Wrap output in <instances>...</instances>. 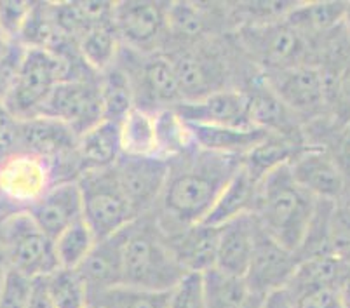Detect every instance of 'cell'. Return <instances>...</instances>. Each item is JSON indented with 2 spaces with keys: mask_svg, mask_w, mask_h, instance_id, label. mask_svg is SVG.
<instances>
[{
  "mask_svg": "<svg viewBox=\"0 0 350 308\" xmlns=\"http://www.w3.org/2000/svg\"><path fill=\"white\" fill-rule=\"evenodd\" d=\"M204 279L206 308H262L265 296L250 288L244 277L224 274L213 268Z\"/></svg>",
  "mask_w": 350,
  "mask_h": 308,
  "instance_id": "29",
  "label": "cell"
},
{
  "mask_svg": "<svg viewBox=\"0 0 350 308\" xmlns=\"http://www.w3.org/2000/svg\"><path fill=\"white\" fill-rule=\"evenodd\" d=\"M234 39L247 61L263 75L316 59V46L288 20L239 28Z\"/></svg>",
  "mask_w": 350,
  "mask_h": 308,
  "instance_id": "5",
  "label": "cell"
},
{
  "mask_svg": "<svg viewBox=\"0 0 350 308\" xmlns=\"http://www.w3.org/2000/svg\"><path fill=\"white\" fill-rule=\"evenodd\" d=\"M117 61L131 79L136 108L159 112L183 101L176 74L165 53L142 54L122 46Z\"/></svg>",
  "mask_w": 350,
  "mask_h": 308,
  "instance_id": "9",
  "label": "cell"
},
{
  "mask_svg": "<svg viewBox=\"0 0 350 308\" xmlns=\"http://www.w3.org/2000/svg\"><path fill=\"white\" fill-rule=\"evenodd\" d=\"M316 206V197L298 185L288 164L260 180L254 216L270 237L298 253Z\"/></svg>",
  "mask_w": 350,
  "mask_h": 308,
  "instance_id": "2",
  "label": "cell"
},
{
  "mask_svg": "<svg viewBox=\"0 0 350 308\" xmlns=\"http://www.w3.org/2000/svg\"><path fill=\"white\" fill-rule=\"evenodd\" d=\"M21 120L8 108L5 101L0 98V155L16 150Z\"/></svg>",
  "mask_w": 350,
  "mask_h": 308,
  "instance_id": "42",
  "label": "cell"
},
{
  "mask_svg": "<svg viewBox=\"0 0 350 308\" xmlns=\"http://www.w3.org/2000/svg\"><path fill=\"white\" fill-rule=\"evenodd\" d=\"M241 89L250 101V117L253 126L272 135L305 138L304 124L282 103L262 72L251 75Z\"/></svg>",
  "mask_w": 350,
  "mask_h": 308,
  "instance_id": "18",
  "label": "cell"
},
{
  "mask_svg": "<svg viewBox=\"0 0 350 308\" xmlns=\"http://www.w3.org/2000/svg\"><path fill=\"white\" fill-rule=\"evenodd\" d=\"M185 275L154 212L139 216L126 228L122 285L170 293Z\"/></svg>",
  "mask_w": 350,
  "mask_h": 308,
  "instance_id": "3",
  "label": "cell"
},
{
  "mask_svg": "<svg viewBox=\"0 0 350 308\" xmlns=\"http://www.w3.org/2000/svg\"><path fill=\"white\" fill-rule=\"evenodd\" d=\"M343 30H345L347 39H349V42H350V2H349V8H347V12H345V20H343Z\"/></svg>",
  "mask_w": 350,
  "mask_h": 308,
  "instance_id": "48",
  "label": "cell"
},
{
  "mask_svg": "<svg viewBox=\"0 0 350 308\" xmlns=\"http://www.w3.org/2000/svg\"><path fill=\"white\" fill-rule=\"evenodd\" d=\"M88 308H100V307H96V305H89Z\"/></svg>",
  "mask_w": 350,
  "mask_h": 308,
  "instance_id": "50",
  "label": "cell"
},
{
  "mask_svg": "<svg viewBox=\"0 0 350 308\" xmlns=\"http://www.w3.org/2000/svg\"><path fill=\"white\" fill-rule=\"evenodd\" d=\"M349 2H298L286 20L304 33L317 49V44L343 27Z\"/></svg>",
  "mask_w": 350,
  "mask_h": 308,
  "instance_id": "28",
  "label": "cell"
},
{
  "mask_svg": "<svg viewBox=\"0 0 350 308\" xmlns=\"http://www.w3.org/2000/svg\"><path fill=\"white\" fill-rule=\"evenodd\" d=\"M44 281L54 308H88L91 305L89 289L77 270L58 268Z\"/></svg>",
  "mask_w": 350,
  "mask_h": 308,
  "instance_id": "35",
  "label": "cell"
},
{
  "mask_svg": "<svg viewBox=\"0 0 350 308\" xmlns=\"http://www.w3.org/2000/svg\"><path fill=\"white\" fill-rule=\"evenodd\" d=\"M33 2L27 0H2L0 2V30L11 42H18L21 30L30 16Z\"/></svg>",
  "mask_w": 350,
  "mask_h": 308,
  "instance_id": "41",
  "label": "cell"
},
{
  "mask_svg": "<svg viewBox=\"0 0 350 308\" xmlns=\"http://www.w3.org/2000/svg\"><path fill=\"white\" fill-rule=\"evenodd\" d=\"M96 235L84 220L66 228L58 239L54 240L59 268H79L96 246Z\"/></svg>",
  "mask_w": 350,
  "mask_h": 308,
  "instance_id": "36",
  "label": "cell"
},
{
  "mask_svg": "<svg viewBox=\"0 0 350 308\" xmlns=\"http://www.w3.org/2000/svg\"><path fill=\"white\" fill-rule=\"evenodd\" d=\"M33 221L56 240L66 228L84 220V204L77 181H62L30 209Z\"/></svg>",
  "mask_w": 350,
  "mask_h": 308,
  "instance_id": "20",
  "label": "cell"
},
{
  "mask_svg": "<svg viewBox=\"0 0 350 308\" xmlns=\"http://www.w3.org/2000/svg\"><path fill=\"white\" fill-rule=\"evenodd\" d=\"M298 263H300V258L295 251L288 249L273 237H270L258 223L253 258L244 277L253 291L267 296L273 291L286 289Z\"/></svg>",
  "mask_w": 350,
  "mask_h": 308,
  "instance_id": "15",
  "label": "cell"
},
{
  "mask_svg": "<svg viewBox=\"0 0 350 308\" xmlns=\"http://www.w3.org/2000/svg\"><path fill=\"white\" fill-rule=\"evenodd\" d=\"M265 79L282 103L300 119L304 128L321 120H329L327 81L319 65L304 63L265 75Z\"/></svg>",
  "mask_w": 350,
  "mask_h": 308,
  "instance_id": "10",
  "label": "cell"
},
{
  "mask_svg": "<svg viewBox=\"0 0 350 308\" xmlns=\"http://www.w3.org/2000/svg\"><path fill=\"white\" fill-rule=\"evenodd\" d=\"M39 115L59 120L72 128L75 135L82 136L105 120L100 75L91 79L62 81L40 108Z\"/></svg>",
  "mask_w": 350,
  "mask_h": 308,
  "instance_id": "13",
  "label": "cell"
},
{
  "mask_svg": "<svg viewBox=\"0 0 350 308\" xmlns=\"http://www.w3.org/2000/svg\"><path fill=\"white\" fill-rule=\"evenodd\" d=\"M171 2L122 0L113 8V28L120 44L142 54L162 53L167 40Z\"/></svg>",
  "mask_w": 350,
  "mask_h": 308,
  "instance_id": "11",
  "label": "cell"
},
{
  "mask_svg": "<svg viewBox=\"0 0 350 308\" xmlns=\"http://www.w3.org/2000/svg\"><path fill=\"white\" fill-rule=\"evenodd\" d=\"M12 44H14V42H11V40H9L8 37L4 35V31L0 30V59L4 58L5 54L9 53V49L12 47Z\"/></svg>",
  "mask_w": 350,
  "mask_h": 308,
  "instance_id": "47",
  "label": "cell"
},
{
  "mask_svg": "<svg viewBox=\"0 0 350 308\" xmlns=\"http://www.w3.org/2000/svg\"><path fill=\"white\" fill-rule=\"evenodd\" d=\"M28 308H54L53 301H51L49 293H47L46 281L42 279H35L33 289H31V296Z\"/></svg>",
  "mask_w": 350,
  "mask_h": 308,
  "instance_id": "44",
  "label": "cell"
},
{
  "mask_svg": "<svg viewBox=\"0 0 350 308\" xmlns=\"http://www.w3.org/2000/svg\"><path fill=\"white\" fill-rule=\"evenodd\" d=\"M82 58L96 74H103L119 58L122 44L113 23L101 25L85 31L77 42Z\"/></svg>",
  "mask_w": 350,
  "mask_h": 308,
  "instance_id": "34",
  "label": "cell"
},
{
  "mask_svg": "<svg viewBox=\"0 0 350 308\" xmlns=\"http://www.w3.org/2000/svg\"><path fill=\"white\" fill-rule=\"evenodd\" d=\"M170 164L167 183L154 212L164 232L202 223L241 169L243 158L196 148Z\"/></svg>",
  "mask_w": 350,
  "mask_h": 308,
  "instance_id": "1",
  "label": "cell"
},
{
  "mask_svg": "<svg viewBox=\"0 0 350 308\" xmlns=\"http://www.w3.org/2000/svg\"><path fill=\"white\" fill-rule=\"evenodd\" d=\"M77 141L79 136L66 124L39 115L21 120L16 150L28 152L56 162H66L77 167L75 160Z\"/></svg>",
  "mask_w": 350,
  "mask_h": 308,
  "instance_id": "19",
  "label": "cell"
},
{
  "mask_svg": "<svg viewBox=\"0 0 350 308\" xmlns=\"http://www.w3.org/2000/svg\"><path fill=\"white\" fill-rule=\"evenodd\" d=\"M234 31L228 2H171L164 51L218 39Z\"/></svg>",
  "mask_w": 350,
  "mask_h": 308,
  "instance_id": "12",
  "label": "cell"
},
{
  "mask_svg": "<svg viewBox=\"0 0 350 308\" xmlns=\"http://www.w3.org/2000/svg\"><path fill=\"white\" fill-rule=\"evenodd\" d=\"M293 301L297 308H342L338 289H321V291L295 298Z\"/></svg>",
  "mask_w": 350,
  "mask_h": 308,
  "instance_id": "43",
  "label": "cell"
},
{
  "mask_svg": "<svg viewBox=\"0 0 350 308\" xmlns=\"http://www.w3.org/2000/svg\"><path fill=\"white\" fill-rule=\"evenodd\" d=\"M170 167V160L157 155L126 154L120 155L113 166L117 180L138 218L155 212L167 183Z\"/></svg>",
  "mask_w": 350,
  "mask_h": 308,
  "instance_id": "14",
  "label": "cell"
},
{
  "mask_svg": "<svg viewBox=\"0 0 350 308\" xmlns=\"http://www.w3.org/2000/svg\"><path fill=\"white\" fill-rule=\"evenodd\" d=\"M331 253L350 266V206L336 202L329 225Z\"/></svg>",
  "mask_w": 350,
  "mask_h": 308,
  "instance_id": "39",
  "label": "cell"
},
{
  "mask_svg": "<svg viewBox=\"0 0 350 308\" xmlns=\"http://www.w3.org/2000/svg\"><path fill=\"white\" fill-rule=\"evenodd\" d=\"M187 124L250 128V101L243 89H224L196 101H181L173 108Z\"/></svg>",
  "mask_w": 350,
  "mask_h": 308,
  "instance_id": "17",
  "label": "cell"
},
{
  "mask_svg": "<svg viewBox=\"0 0 350 308\" xmlns=\"http://www.w3.org/2000/svg\"><path fill=\"white\" fill-rule=\"evenodd\" d=\"M35 279L12 268H5L0 281V308H28Z\"/></svg>",
  "mask_w": 350,
  "mask_h": 308,
  "instance_id": "38",
  "label": "cell"
},
{
  "mask_svg": "<svg viewBox=\"0 0 350 308\" xmlns=\"http://www.w3.org/2000/svg\"><path fill=\"white\" fill-rule=\"evenodd\" d=\"M126 228L117 232L112 237L98 240L88 258L81 263L79 268H75L88 285L91 298L124 284Z\"/></svg>",
  "mask_w": 350,
  "mask_h": 308,
  "instance_id": "21",
  "label": "cell"
},
{
  "mask_svg": "<svg viewBox=\"0 0 350 308\" xmlns=\"http://www.w3.org/2000/svg\"><path fill=\"white\" fill-rule=\"evenodd\" d=\"M307 145V138H295V136L270 132L260 145H256L243 158V166L260 181L273 169L291 164Z\"/></svg>",
  "mask_w": 350,
  "mask_h": 308,
  "instance_id": "30",
  "label": "cell"
},
{
  "mask_svg": "<svg viewBox=\"0 0 350 308\" xmlns=\"http://www.w3.org/2000/svg\"><path fill=\"white\" fill-rule=\"evenodd\" d=\"M258 186L260 181L250 173L244 166L235 173L230 183L225 186L219 199L209 214L206 216L202 223L211 225V227H224L230 221L243 218V216L254 214L258 199Z\"/></svg>",
  "mask_w": 350,
  "mask_h": 308,
  "instance_id": "26",
  "label": "cell"
},
{
  "mask_svg": "<svg viewBox=\"0 0 350 308\" xmlns=\"http://www.w3.org/2000/svg\"><path fill=\"white\" fill-rule=\"evenodd\" d=\"M120 145L122 154L126 155H157L155 112L133 108L120 122Z\"/></svg>",
  "mask_w": 350,
  "mask_h": 308,
  "instance_id": "32",
  "label": "cell"
},
{
  "mask_svg": "<svg viewBox=\"0 0 350 308\" xmlns=\"http://www.w3.org/2000/svg\"><path fill=\"white\" fill-rule=\"evenodd\" d=\"M293 178L317 201L340 202L347 195V180L335 157L323 145H307L289 164Z\"/></svg>",
  "mask_w": 350,
  "mask_h": 308,
  "instance_id": "16",
  "label": "cell"
},
{
  "mask_svg": "<svg viewBox=\"0 0 350 308\" xmlns=\"http://www.w3.org/2000/svg\"><path fill=\"white\" fill-rule=\"evenodd\" d=\"M258 220L254 214L243 216L219 227L215 268L234 277H246L256 244Z\"/></svg>",
  "mask_w": 350,
  "mask_h": 308,
  "instance_id": "23",
  "label": "cell"
},
{
  "mask_svg": "<svg viewBox=\"0 0 350 308\" xmlns=\"http://www.w3.org/2000/svg\"><path fill=\"white\" fill-rule=\"evenodd\" d=\"M157 124V155L167 160L187 155L199 148L193 141L190 126L181 119L173 108H164L155 112Z\"/></svg>",
  "mask_w": 350,
  "mask_h": 308,
  "instance_id": "33",
  "label": "cell"
},
{
  "mask_svg": "<svg viewBox=\"0 0 350 308\" xmlns=\"http://www.w3.org/2000/svg\"><path fill=\"white\" fill-rule=\"evenodd\" d=\"M170 293H155L131 285H117L91 298L100 308H167Z\"/></svg>",
  "mask_w": 350,
  "mask_h": 308,
  "instance_id": "37",
  "label": "cell"
},
{
  "mask_svg": "<svg viewBox=\"0 0 350 308\" xmlns=\"http://www.w3.org/2000/svg\"><path fill=\"white\" fill-rule=\"evenodd\" d=\"M189 126L193 141L200 150L241 158L246 157L270 135L269 131L256 126L250 128H224V126H200V124H189Z\"/></svg>",
  "mask_w": 350,
  "mask_h": 308,
  "instance_id": "25",
  "label": "cell"
},
{
  "mask_svg": "<svg viewBox=\"0 0 350 308\" xmlns=\"http://www.w3.org/2000/svg\"><path fill=\"white\" fill-rule=\"evenodd\" d=\"M122 155L120 145V124L101 120L94 128L79 136L75 148L79 176L93 171L112 169Z\"/></svg>",
  "mask_w": 350,
  "mask_h": 308,
  "instance_id": "24",
  "label": "cell"
},
{
  "mask_svg": "<svg viewBox=\"0 0 350 308\" xmlns=\"http://www.w3.org/2000/svg\"><path fill=\"white\" fill-rule=\"evenodd\" d=\"M0 247L8 268L30 279L47 277L59 268L54 240L35 223L30 212L0 220Z\"/></svg>",
  "mask_w": 350,
  "mask_h": 308,
  "instance_id": "6",
  "label": "cell"
},
{
  "mask_svg": "<svg viewBox=\"0 0 350 308\" xmlns=\"http://www.w3.org/2000/svg\"><path fill=\"white\" fill-rule=\"evenodd\" d=\"M174 258L187 274H200L215 268L219 228L196 223L174 232H164Z\"/></svg>",
  "mask_w": 350,
  "mask_h": 308,
  "instance_id": "22",
  "label": "cell"
},
{
  "mask_svg": "<svg viewBox=\"0 0 350 308\" xmlns=\"http://www.w3.org/2000/svg\"><path fill=\"white\" fill-rule=\"evenodd\" d=\"M167 308H206L204 279L200 274H187L170 291Z\"/></svg>",
  "mask_w": 350,
  "mask_h": 308,
  "instance_id": "40",
  "label": "cell"
},
{
  "mask_svg": "<svg viewBox=\"0 0 350 308\" xmlns=\"http://www.w3.org/2000/svg\"><path fill=\"white\" fill-rule=\"evenodd\" d=\"M262 308H297V307H295V301H293V298L289 296L288 291H286V289H279V291H273V293L267 294Z\"/></svg>",
  "mask_w": 350,
  "mask_h": 308,
  "instance_id": "45",
  "label": "cell"
},
{
  "mask_svg": "<svg viewBox=\"0 0 350 308\" xmlns=\"http://www.w3.org/2000/svg\"><path fill=\"white\" fill-rule=\"evenodd\" d=\"M77 180L79 171L73 164L21 150L0 155V220L30 212L54 185Z\"/></svg>",
  "mask_w": 350,
  "mask_h": 308,
  "instance_id": "4",
  "label": "cell"
},
{
  "mask_svg": "<svg viewBox=\"0 0 350 308\" xmlns=\"http://www.w3.org/2000/svg\"><path fill=\"white\" fill-rule=\"evenodd\" d=\"M338 296L342 308H350V270L343 277L342 284L338 285Z\"/></svg>",
  "mask_w": 350,
  "mask_h": 308,
  "instance_id": "46",
  "label": "cell"
},
{
  "mask_svg": "<svg viewBox=\"0 0 350 308\" xmlns=\"http://www.w3.org/2000/svg\"><path fill=\"white\" fill-rule=\"evenodd\" d=\"M84 204V221L98 240L112 237L138 220L117 180L116 171L84 173L77 180Z\"/></svg>",
  "mask_w": 350,
  "mask_h": 308,
  "instance_id": "8",
  "label": "cell"
},
{
  "mask_svg": "<svg viewBox=\"0 0 350 308\" xmlns=\"http://www.w3.org/2000/svg\"><path fill=\"white\" fill-rule=\"evenodd\" d=\"M345 129H349V131H350V124H349V126H347V128Z\"/></svg>",
  "mask_w": 350,
  "mask_h": 308,
  "instance_id": "51",
  "label": "cell"
},
{
  "mask_svg": "<svg viewBox=\"0 0 350 308\" xmlns=\"http://www.w3.org/2000/svg\"><path fill=\"white\" fill-rule=\"evenodd\" d=\"M100 93L105 120L120 124L136 107L131 79L119 61L100 74Z\"/></svg>",
  "mask_w": 350,
  "mask_h": 308,
  "instance_id": "31",
  "label": "cell"
},
{
  "mask_svg": "<svg viewBox=\"0 0 350 308\" xmlns=\"http://www.w3.org/2000/svg\"><path fill=\"white\" fill-rule=\"evenodd\" d=\"M349 270L350 266L335 255L300 260L291 281L286 285V291L295 300L321 289H338Z\"/></svg>",
  "mask_w": 350,
  "mask_h": 308,
  "instance_id": "27",
  "label": "cell"
},
{
  "mask_svg": "<svg viewBox=\"0 0 350 308\" xmlns=\"http://www.w3.org/2000/svg\"><path fill=\"white\" fill-rule=\"evenodd\" d=\"M340 202H347V204L350 206V186H349V190H347V195L343 197V201H340Z\"/></svg>",
  "mask_w": 350,
  "mask_h": 308,
  "instance_id": "49",
  "label": "cell"
},
{
  "mask_svg": "<svg viewBox=\"0 0 350 308\" xmlns=\"http://www.w3.org/2000/svg\"><path fill=\"white\" fill-rule=\"evenodd\" d=\"M66 79V68L58 54L47 49H25L20 68L4 101L20 120L33 119L54 87Z\"/></svg>",
  "mask_w": 350,
  "mask_h": 308,
  "instance_id": "7",
  "label": "cell"
}]
</instances>
